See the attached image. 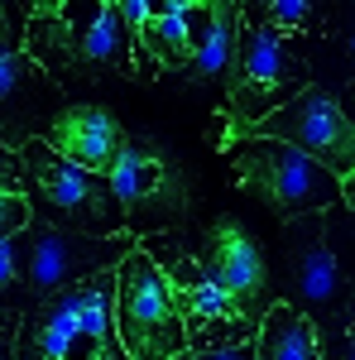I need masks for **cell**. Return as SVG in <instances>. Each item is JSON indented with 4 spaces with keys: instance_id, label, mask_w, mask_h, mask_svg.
<instances>
[{
    "instance_id": "277c9868",
    "label": "cell",
    "mask_w": 355,
    "mask_h": 360,
    "mask_svg": "<svg viewBox=\"0 0 355 360\" xmlns=\"http://www.w3.org/2000/svg\"><path fill=\"white\" fill-rule=\"evenodd\" d=\"M226 154L235 164V178L254 197H264L283 221L302 217V212H327L346 197V183L331 168H322L317 159H307L302 149L283 144V139L240 135L226 144Z\"/></svg>"
},
{
    "instance_id": "30bf717a",
    "label": "cell",
    "mask_w": 355,
    "mask_h": 360,
    "mask_svg": "<svg viewBox=\"0 0 355 360\" xmlns=\"http://www.w3.org/2000/svg\"><path fill=\"white\" fill-rule=\"evenodd\" d=\"M283 255H288V283H293V307L312 327L336 332V322L346 327V307L351 288L327 245V217L322 212H302L288 217L283 226Z\"/></svg>"
},
{
    "instance_id": "d6986e66",
    "label": "cell",
    "mask_w": 355,
    "mask_h": 360,
    "mask_svg": "<svg viewBox=\"0 0 355 360\" xmlns=\"http://www.w3.org/2000/svg\"><path fill=\"white\" fill-rule=\"evenodd\" d=\"M0 307L5 312H29L34 307L25 278H20V264H15V236H0Z\"/></svg>"
},
{
    "instance_id": "ba28073f",
    "label": "cell",
    "mask_w": 355,
    "mask_h": 360,
    "mask_svg": "<svg viewBox=\"0 0 355 360\" xmlns=\"http://www.w3.org/2000/svg\"><path fill=\"white\" fill-rule=\"evenodd\" d=\"M106 178L120 197L130 236H154V231H168L188 217V183L164 159V149L149 139H120V154L110 159Z\"/></svg>"
},
{
    "instance_id": "cb8c5ba5",
    "label": "cell",
    "mask_w": 355,
    "mask_h": 360,
    "mask_svg": "<svg viewBox=\"0 0 355 360\" xmlns=\"http://www.w3.org/2000/svg\"><path fill=\"white\" fill-rule=\"evenodd\" d=\"M0 188L20 193V159H15V149H5V144H0Z\"/></svg>"
},
{
    "instance_id": "6da1fadb",
    "label": "cell",
    "mask_w": 355,
    "mask_h": 360,
    "mask_svg": "<svg viewBox=\"0 0 355 360\" xmlns=\"http://www.w3.org/2000/svg\"><path fill=\"white\" fill-rule=\"evenodd\" d=\"M25 53L53 77L67 82H106V77H144L154 72L135 49V34L106 0H67L53 15L25 20Z\"/></svg>"
},
{
    "instance_id": "5bb4252c",
    "label": "cell",
    "mask_w": 355,
    "mask_h": 360,
    "mask_svg": "<svg viewBox=\"0 0 355 360\" xmlns=\"http://www.w3.org/2000/svg\"><path fill=\"white\" fill-rule=\"evenodd\" d=\"M202 15H207V0H149L144 20L135 25L139 58L159 72H178L197 44Z\"/></svg>"
},
{
    "instance_id": "52a82bcc",
    "label": "cell",
    "mask_w": 355,
    "mask_h": 360,
    "mask_svg": "<svg viewBox=\"0 0 355 360\" xmlns=\"http://www.w3.org/2000/svg\"><path fill=\"white\" fill-rule=\"evenodd\" d=\"M139 245V236H77V231H58L49 221H34L15 236V264H20V278H25L29 298L44 303L63 288H72L77 278L96 274V269H115L130 250Z\"/></svg>"
},
{
    "instance_id": "603a6c76",
    "label": "cell",
    "mask_w": 355,
    "mask_h": 360,
    "mask_svg": "<svg viewBox=\"0 0 355 360\" xmlns=\"http://www.w3.org/2000/svg\"><path fill=\"white\" fill-rule=\"evenodd\" d=\"M15 332H20V312L0 307V360H15Z\"/></svg>"
},
{
    "instance_id": "7c38bea8",
    "label": "cell",
    "mask_w": 355,
    "mask_h": 360,
    "mask_svg": "<svg viewBox=\"0 0 355 360\" xmlns=\"http://www.w3.org/2000/svg\"><path fill=\"white\" fill-rule=\"evenodd\" d=\"M197 264L217 278L221 288L231 293V303L245 312L250 327H259L269 298V278H264V255L250 240L235 221H212L202 231V250H197Z\"/></svg>"
},
{
    "instance_id": "4fadbf2b",
    "label": "cell",
    "mask_w": 355,
    "mask_h": 360,
    "mask_svg": "<svg viewBox=\"0 0 355 360\" xmlns=\"http://www.w3.org/2000/svg\"><path fill=\"white\" fill-rule=\"evenodd\" d=\"M15 360H130V356L120 351V341L91 336L58 298H44L29 312H20Z\"/></svg>"
},
{
    "instance_id": "ffe728a7",
    "label": "cell",
    "mask_w": 355,
    "mask_h": 360,
    "mask_svg": "<svg viewBox=\"0 0 355 360\" xmlns=\"http://www.w3.org/2000/svg\"><path fill=\"white\" fill-rule=\"evenodd\" d=\"M25 5L20 0H0V58L20 53L25 49Z\"/></svg>"
},
{
    "instance_id": "d4e9b609",
    "label": "cell",
    "mask_w": 355,
    "mask_h": 360,
    "mask_svg": "<svg viewBox=\"0 0 355 360\" xmlns=\"http://www.w3.org/2000/svg\"><path fill=\"white\" fill-rule=\"evenodd\" d=\"M20 5H25V15H53V10H63L67 0H20ZM106 5H110V0H106Z\"/></svg>"
},
{
    "instance_id": "7a4b0ae2",
    "label": "cell",
    "mask_w": 355,
    "mask_h": 360,
    "mask_svg": "<svg viewBox=\"0 0 355 360\" xmlns=\"http://www.w3.org/2000/svg\"><path fill=\"white\" fill-rule=\"evenodd\" d=\"M20 159V193L29 197L34 221H49L58 231H77V236H115L125 231L120 197L110 188L106 173H86L67 164L49 139L34 135L15 149Z\"/></svg>"
},
{
    "instance_id": "ac0fdd59",
    "label": "cell",
    "mask_w": 355,
    "mask_h": 360,
    "mask_svg": "<svg viewBox=\"0 0 355 360\" xmlns=\"http://www.w3.org/2000/svg\"><path fill=\"white\" fill-rule=\"evenodd\" d=\"M250 25H269L278 34H327L336 0H245Z\"/></svg>"
},
{
    "instance_id": "2e32d148",
    "label": "cell",
    "mask_w": 355,
    "mask_h": 360,
    "mask_svg": "<svg viewBox=\"0 0 355 360\" xmlns=\"http://www.w3.org/2000/svg\"><path fill=\"white\" fill-rule=\"evenodd\" d=\"M240 5L235 0H207V15L197 29L188 63L178 68V77L188 82H226L231 63H235V44H240Z\"/></svg>"
},
{
    "instance_id": "8992f818",
    "label": "cell",
    "mask_w": 355,
    "mask_h": 360,
    "mask_svg": "<svg viewBox=\"0 0 355 360\" xmlns=\"http://www.w3.org/2000/svg\"><path fill=\"white\" fill-rule=\"evenodd\" d=\"M115 336L130 360H173L188 351L173 293L139 245L115 264Z\"/></svg>"
},
{
    "instance_id": "8fae6325",
    "label": "cell",
    "mask_w": 355,
    "mask_h": 360,
    "mask_svg": "<svg viewBox=\"0 0 355 360\" xmlns=\"http://www.w3.org/2000/svg\"><path fill=\"white\" fill-rule=\"evenodd\" d=\"M63 106H67L63 86L25 49L0 58V144L5 149H20L34 135H49Z\"/></svg>"
},
{
    "instance_id": "9c48e42d",
    "label": "cell",
    "mask_w": 355,
    "mask_h": 360,
    "mask_svg": "<svg viewBox=\"0 0 355 360\" xmlns=\"http://www.w3.org/2000/svg\"><path fill=\"white\" fill-rule=\"evenodd\" d=\"M240 135H264V139H283V144H293L302 149L307 159H317L322 168H331L341 183H351V168H355V130L346 111H341V101L327 96V91H312V86H302L293 101H283L278 111L259 115V120H250L240 130H231V139ZM226 139V144H231Z\"/></svg>"
},
{
    "instance_id": "484cf974",
    "label": "cell",
    "mask_w": 355,
    "mask_h": 360,
    "mask_svg": "<svg viewBox=\"0 0 355 360\" xmlns=\"http://www.w3.org/2000/svg\"><path fill=\"white\" fill-rule=\"evenodd\" d=\"M235 5H245V0H235Z\"/></svg>"
},
{
    "instance_id": "44dd1931",
    "label": "cell",
    "mask_w": 355,
    "mask_h": 360,
    "mask_svg": "<svg viewBox=\"0 0 355 360\" xmlns=\"http://www.w3.org/2000/svg\"><path fill=\"white\" fill-rule=\"evenodd\" d=\"M29 197L25 193H10V188H0V236H20L29 226Z\"/></svg>"
},
{
    "instance_id": "3957f363",
    "label": "cell",
    "mask_w": 355,
    "mask_h": 360,
    "mask_svg": "<svg viewBox=\"0 0 355 360\" xmlns=\"http://www.w3.org/2000/svg\"><path fill=\"white\" fill-rule=\"evenodd\" d=\"M307 86V63L288 49V34L269 25H240V44H235V63L226 72V120L207 130L212 144L226 149L231 130H240L259 115L278 111L283 101H293Z\"/></svg>"
},
{
    "instance_id": "7402d4cb",
    "label": "cell",
    "mask_w": 355,
    "mask_h": 360,
    "mask_svg": "<svg viewBox=\"0 0 355 360\" xmlns=\"http://www.w3.org/2000/svg\"><path fill=\"white\" fill-rule=\"evenodd\" d=\"M173 360H254V336L250 341H231V346H212V351H183Z\"/></svg>"
},
{
    "instance_id": "e0dca14e",
    "label": "cell",
    "mask_w": 355,
    "mask_h": 360,
    "mask_svg": "<svg viewBox=\"0 0 355 360\" xmlns=\"http://www.w3.org/2000/svg\"><path fill=\"white\" fill-rule=\"evenodd\" d=\"M254 360H322V336L293 303H269L254 327Z\"/></svg>"
},
{
    "instance_id": "5b68a950",
    "label": "cell",
    "mask_w": 355,
    "mask_h": 360,
    "mask_svg": "<svg viewBox=\"0 0 355 360\" xmlns=\"http://www.w3.org/2000/svg\"><path fill=\"white\" fill-rule=\"evenodd\" d=\"M139 250L159 264L168 293H173V307L183 317V336H188V351H212V346H231V341H250L254 336L245 312L231 303V293L197 264V255H188V250L178 245V236L154 231V236H144Z\"/></svg>"
},
{
    "instance_id": "9a60e30c",
    "label": "cell",
    "mask_w": 355,
    "mask_h": 360,
    "mask_svg": "<svg viewBox=\"0 0 355 360\" xmlns=\"http://www.w3.org/2000/svg\"><path fill=\"white\" fill-rule=\"evenodd\" d=\"M44 139H49V149H58L67 164L86 168V173H106L110 159L120 154L125 125L106 106H63Z\"/></svg>"
}]
</instances>
